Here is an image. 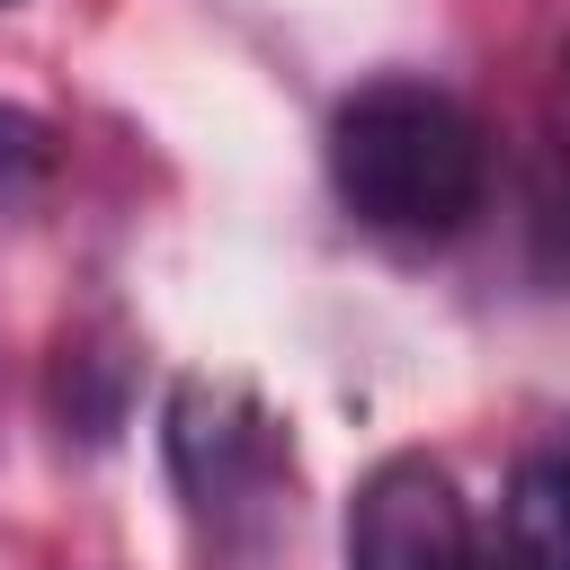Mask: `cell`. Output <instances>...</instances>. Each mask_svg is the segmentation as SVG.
<instances>
[{
  "instance_id": "3957f363",
  "label": "cell",
  "mask_w": 570,
  "mask_h": 570,
  "mask_svg": "<svg viewBox=\"0 0 570 570\" xmlns=\"http://www.w3.org/2000/svg\"><path fill=\"white\" fill-rule=\"evenodd\" d=\"M481 570H570V454H534L508 481V543Z\"/></svg>"
},
{
  "instance_id": "6da1fadb",
  "label": "cell",
  "mask_w": 570,
  "mask_h": 570,
  "mask_svg": "<svg viewBox=\"0 0 570 570\" xmlns=\"http://www.w3.org/2000/svg\"><path fill=\"white\" fill-rule=\"evenodd\" d=\"M330 187L383 240H454L481 214L490 142L436 80H365L330 116Z\"/></svg>"
},
{
  "instance_id": "5b68a950",
  "label": "cell",
  "mask_w": 570,
  "mask_h": 570,
  "mask_svg": "<svg viewBox=\"0 0 570 570\" xmlns=\"http://www.w3.org/2000/svg\"><path fill=\"white\" fill-rule=\"evenodd\" d=\"M0 9H9V0H0Z\"/></svg>"
},
{
  "instance_id": "277c9868",
  "label": "cell",
  "mask_w": 570,
  "mask_h": 570,
  "mask_svg": "<svg viewBox=\"0 0 570 570\" xmlns=\"http://www.w3.org/2000/svg\"><path fill=\"white\" fill-rule=\"evenodd\" d=\"M45 160H53V134L27 107H0V178H36Z\"/></svg>"
},
{
  "instance_id": "7a4b0ae2",
  "label": "cell",
  "mask_w": 570,
  "mask_h": 570,
  "mask_svg": "<svg viewBox=\"0 0 570 570\" xmlns=\"http://www.w3.org/2000/svg\"><path fill=\"white\" fill-rule=\"evenodd\" d=\"M347 570H481L472 508L436 454H383L347 499Z\"/></svg>"
}]
</instances>
